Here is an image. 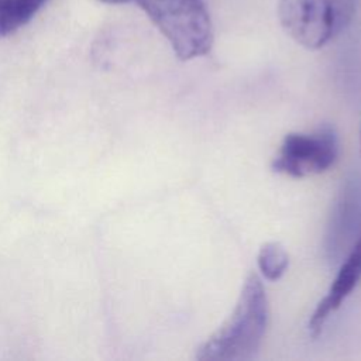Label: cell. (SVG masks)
<instances>
[{
    "instance_id": "1",
    "label": "cell",
    "mask_w": 361,
    "mask_h": 361,
    "mask_svg": "<svg viewBox=\"0 0 361 361\" xmlns=\"http://www.w3.org/2000/svg\"><path fill=\"white\" fill-rule=\"evenodd\" d=\"M269 306L261 278L251 272L244 281L230 317L196 350L197 361H250L261 348Z\"/></svg>"
},
{
    "instance_id": "2",
    "label": "cell",
    "mask_w": 361,
    "mask_h": 361,
    "mask_svg": "<svg viewBox=\"0 0 361 361\" xmlns=\"http://www.w3.org/2000/svg\"><path fill=\"white\" fill-rule=\"evenodd\" d=\"M137 3L168 39L178 59L190 61L212 51L213 24L202 0H137Z\"/></svg>"
},
{
    "instance_id": "3",
    "label": "cell",
    "mask_w": 361,
    "mask_h": 361,
    "mask_svg": "<svg viewBox=\"0 0 361 361\" xmlns=\"http://www.w3.org/2000/svg\"><path fill=\"white\" fill-rule=\"evenodd\" d=\"M355 0H279L278 16L283 30L299 45L320 49L351 23Z\"/></svg>"
},
{
    "instance_id": "4",
    "label": "cell",
    "mask_w": 361,
    "mask_h": 361,
    "mask_svg": "<svg viewBox=\"0 0 361 361\" xmlns=\"http://www.w3.org/2000/svg\"><path fill=\"white\" fill-rule=\"evenodd\" d=\"M338 157V140L330 126L313 133H289L283 137L271 169L292 178L319 175L334 165Z\"/></svg>"
},
{
    "instance_id": "5",
    "label": "cell",
    "mask_w": 361,
    "mask_h": 361,
    "mask_svg": "<svg viewBox=\"0 0 361 361\" xmlns=\"http://www.w3.org/2000/svg\"><path fill=\"white\" fill-rule=\"evenodd\" d=\"M361 226V176L351 173L343 182L327 220L323 252L330 264L340 262Z\"/></svg>"
},
{
    "instance_id": "6",
    "label": "cell",
    "mask_w": 361,
    "mask_h": 361,
    "mask_svg": "<svg viewBox=\"0 0 361 361\" xmlns=\"http://www.w3.org/2000/svg\"><path fill=\"white\" fill-rule=\"evenodd\" d=\"M361 281V231L351 244L347 257L343 259L340 269L329 288L326 296L317 303L314 312L309 319V330L313 336H317L329 314L337 310L341 303L350 296Z\"/></svg>"
},
{
    "instance_id": "7",
    "label": "cell",
    "mask_w": 361,
    "mask_h": 361,
    "mask_svg": "<svg viewBox=\"0 0 361 361\" xmlns=\"http://www.w3.org/2000/svg\"><path fill=\"white\" fill-rule=\"evenodd\" d=\"M48 0H0V37L25 25Z\"/></svg>"
},
{
    "instance_id": "8",
    "label": "cell",
    "mask_w": 361,
    "mask_h": 361,
    "mask_svg": "<svg viewBox=\"0 0 361 361\" xmlns=\"http://www.w3.org/2000/svg\"><path fill=\"white\" fill-rule=\"evenodd\" d=\"M258 269L268 281H278L289 267V254L282 244L269 241L261 245L257 255Z\"/></svg>"
},
{
    "instance_id": "9",
    "label": "cell",
    "mask_w": 361,
    "mask_h": 361,
    "mask_svg": "<svg viewBox=\"0 0 361 361\" xmlns=\"http://www.w3.org/2000/svg\"><path fill=\"white\" fill-rule=\"evenodd\" d=\"M102 1H106V3H126V1H130V0H102Z\"/></svg>"
},
{
    "instance_id": "10",
    "label": "cell",
    "mask_w": 361,
    "mask_h": 361,
    "mask_svg": "<svg viewBox=\"0 0 361 361\" xmlns=\"http://www.w3.org/2000/svg\"><path fill=\"white\" fill-rule=\"evenodd\" d=\"M360 145H361V133H360Z\"/></svg>"
}]
</instances>
